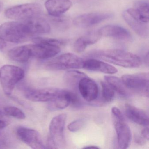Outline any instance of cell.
Returning a JSON list of instances; mask_svg holds the SVG:
<instances>
[{
  "mask_svg": "<svg viewBox=\"0 0 149 149\" xmlns=\"http://www.w3.org/2000/svg\"><path fill=\"white\" fill-rule=\"evenodd\" d=\"M101 37L98 30L88 32L79 37L75 42L74 44V50L77 53H82L88 46L97 42Z\"/></svg>",
  "mask_w": 149,
  "mask_h": 149,
  "instance_id": "cell-17",
  "label": "cell"
},
{
  "mask_svg": "<svg viewBox=\"0 0 149 149\" xmlns=\"http://www.w3.org/2000/svg\"><path fill=\"white\" fill-rule=\"evenodd\" d=\"M111 114L118 147L121 149H127L130 144L132 139L130 127L118 108L113 107L111 109Z\"/></svg>",
  "mask_w": 149,
  "mask_h": 149,
  "instance_id": "cell-3",
  "label": "cell"
},
{
  "mask_svg": "<svg viewBox=\"0 0 149 149\" xmlns=\"http://www.w3.org/2000/svg\"><path fill=\"white\" fill-rule=\"evenodd\" d=\"M123 17L129 26L138 35L143 38H146L149 36L148 23L137 20L130 16L126 11L123 13Z\"/></svg>",
  "mask_w": 149,
  "mask_h": 149,
  "instance_id": "cell-19",
  "label": "cell"
},
{
  "mask_svg": "<svg viewBox=\"0 0 149 149\" xmlns=\"http://www.w3.org/2000/svg\"><path fill=\"white\" fill-rule=\"evenodd\" d=\"M141 135L146 140H149V134L148 126H146L145 128L143 129L141 132Z\"/></svg>",
  "mask_w": 149,
  "mask_h": 149,
  "instance_id": "cell-29",
  "label": "cell"
},
{
  "mask_svg": "<svg viewBox=\"0 0 149 149\" xmlns=\"http://www.w3.org/2000/svg\"><path fill=\"white\" fill-rule=\"evenodd\" d=\"M38 35L34 19L10 22L0 26V36L6 41L20 43L32 40Z\"/></svg>",
  "mask_w": 149,
  "mask_h": 149,
  "instance_id": "cell-1",
  "label": "cell"
},
{
  "mask_svg": "<svg viewBox=\"0 0 149 149\" xmlns=\"http://www.w3.org/2000/svg\"><path fill=\"white\" fill-rule=\"evenodd\" d=\"M67 115L61 114L53 118L49 126V136L48 140L49 148H61L65 144L64 130Z\"/></svg>",
  "mask_w": 149,
  "mask_h": 149,
  "instance_id": "cell-7",
  "label": "cell"
},
{
  "mask_svg": "<svg viewBox=\"0 0 149 149\" xmlns=\"http://www.w3.org/2000/svg\"><path fill=\"white\" fill-rule=\"evenodd\" d=\"M8 56L12 61L19 63L26 62L31 58L29 45L12 49L8 52Z\"/></svg>",
  "mask_w": 149,
  "mask_h": 149,
  "instance_id": "cell-20",
  "label": "cell"
},
{
  "mask_svg": "<svg viewBox=\"0 0 149 149\" xmlns=\"http://www.w3.org/2000/svg\"><path fill=\"white\" fill-rule=\"evenodd\" d=\"M7 125V122L3 119H0V129H3L6 128Z\"/></svg>",
  "mask_w": 149,
  "mask_h": 149,
  "instance_id": "cell-30",
  "label": "cell"
},
{
  "mask_svg": "<svg viewBox=\"0 0 149 149\" xmlns=\"http://www.w3.org/2000/svg\"><path fill=\"white\" fill-rule=\"evenodd\" d=\"M78 89L81 96L88 102H92L97 99L99 88L94 80L87 76L82 78L78 84Z\"/></svg>",
  "mask_w": 149,
  "mask_h": 149,
  "instance_id": "cell-12",
  "label": "cell"
},
{
  "mask_svg": "<svg viewBox=\"0 0 149 149\" xmlns=\"http://www.w3.org/2000/svg\"><path fill=\"white\" fill-rule=\"evenodd\" d=\"M71 92L72 91H70L65 90L64 94L62 95L49 102L48 104L49 109L51 111H56L65 109L70 105Z\"/></svg>",
  "mask_w": 149,
  "mask_h": 149,
  "instance_id": "cell-21",
  "label": "cell"
},
{
  "mask_svg": "<svg viewBox=\"0 0 149 149\" xmlns=\"http://www.w3.org/2000/svg\"><path fill=\"white\" fill-rule=\"evenodd\" d=\"M17 136L23 143L34 149H45L42 139L38 132L33 129L19 127L16 131Z\"/></svg>",
  "mask_w": 149,
  "mask_h": 149,
  "instance_id": "cell-11",
  "label": "cell"
},
{
  "mask_svg": "<svg viewBox=\"0 0 149 149\" xmlns=\"http://www.w3.org/2000/svg\"><path fill=\"white\" fill-rule=\"evenodd\" d=\"M104 78L105 81L112 88L114 91L124 97L128 96L129 93L127 88L121 79L112 76H106Z\"/></svg>",
  "mask_w": 149,
  "mask_h": 149,
  "instance_id": "cell-22",
  "label": "cell"
},
{
  "mask_svg": "<svg viewBox=\"0 0 149 149\" xmlns=\"http://www.w3.org/2000/svg\"><path fill=\"white\" fill-rule=\"evenodd\" d=\"M125 115L133 123L144 126L149 125V116L144 111L129 104L125 106Z\"/></svg>",
  "mask_w": 149,
  "mask_h": 149,
  "instance_id": "cell-15",
  "label": "cell"
},
{
  "mask_svg": "<svg viewBox=\"0 0 149 149\" xmlns=\"http://www.w3.org/2000/svg\"><path fill=\"white\" fill-rule=\"evenodd\" d=\"M102 89V97L104 102H109L114 99L115 91L106 81L101 82Z\"/></svg>",
  "mask_w": 149,
  "mask_h": 149,
  "instance_id": "cell-24",
  "label": "cell"
},
{
  "mask_svg": "<svg viewBox=\"0 0 149 149\" xmlns=\"http://www.w3.org/2000/svg\"><path fill=\"white\" fill-rule=\"evenodd\" d=\"M83 68L90 71L102 72L109 74H113L118 72L117 69L114 66L93 58L84 61Z\"/></svg>",
  "mask_w": 149,
  "mask_h": 149,
  "instance_id": "cell-16",
  "label": "cell"
},
{
  "mask_svg": "<svg viewBox=\"0 0 149 149\" xmlns=\"http://www.w3.org/2000/svg\"><path fill=\"white\" fill-rule=\"evenodd\" d=\"M101 36L123 40H129L131 38L130 32L125 29L116 25H107L98 30Z\"/></svg>",
  "mask_w": 149,
  "mask_h": 149,
  "instance_id": "cell-13",
  "label": "cell"
},
{
  "mask_svg": "<svg viewBox=\"0 0 149 149\" xmlns=\"http://www.w3.org/2000/svg\"><path fill=\"white\" fill-rule=\"evenodd\" d=\"M86 74L74 70H70L66 72L63 76L64 82L71 88L78 86V83L82 78L87 77Z\"/></svg>",
  "mask_w": 149,
  "mask_h": 149,
  "instance_id": "cell-23",
  "label": "cell"
},
{
  "mask_svg": "<svg viewBox=\"0 0 149 149\" xmlns=\"http://www.w3.org/2000/svg\"><path fill=\"white\" fill-rule=\"evenodd\" d=\"M83 148L84 149H86V148H95V149H99V147L97 146H85V147H84Z\"/></svg>",
  "mask_w": 149,
  "mask_h": 149,
  "instance_id": "cell-32",
  "label": "cell"
},
{
  "mask_svg": "<svg viewBox=\"0 0 149 149\" xmlns=\"http://www.w3.org/2000/svg\"><path fill=\"white\" fill-rule=\"evenodd\" d=\"M65 90L55 88L32 89L26 91L25 97L34 102H50L60 97L64 94Z\"/></svg>",
  "mask_w": 149,
  "mask_h": 149,
  "instance_id": "cell-9",
  "label": "cell"
},
{
  "mask_svg": "<svg viewBox=\"0 0 149 149\" xmlns=\"http://www.w3.org/2000/svg\"><path fill=\"white\" fill-rule=\"evenodd\" d=\"M134 141L136 143L143 146L146 143L148 140L143 137L141 135H135L134 137Z\"/></svg>",
  "mask_w": 149,
  "mask_h": 149,
  "instance_id": "cell-28",
  "label": "cell"
},
{
  "mask_svg": "<svg viewBox=\"0 0 149 149\" xmlns=\"http://www.w3.org/2000/svg\"><path fill=\"white\" fill-rule=\"evenodd\" d=\"M149 4L143 1L135 2L132 8H129L126 12L132 18L137 20L149 23Z\"/></svg>",
  "mask_w": 149,
  "mask_h": 149,
  "instance_id": "cell-18",
  "label": "cell"
},
{
  "mask_svg": "<svg viewBox=\"0 0 149 149\" xmlns=\"http://www.w3.org/2000/svg\"><path fill=\"white\" fill-rule=\"evenodd\" d=\"M42 12L41 6L36 3L22 4L7 9V18L18 21H26L39 18Z\"/></svg>",
  "mask_w": 149,
  "mask_h": 149,
  "instance_id": "cell-6",
  "label": "cell"
},
{
  "mask_svg": "<svg viewBox=\"0 0 149 149\" xmlns=\"http://www.w3.org/2000/svg\"><path fill=\"white\" fill-rule=\"evenodd\" d=\"M5 113L10 116L19 119L26 118L25 113L18 108L14 106H8L4 109Z\"/></svg>",
  "mask_w": 149,
  "mask_h": 149,
  "instance_id": "cell-25",
  "label": "cell"
},
{
  "mask_svg": "<svg viewBox=\"0 0 149 149\" xmlns=\"http://www.w3.org/2000/svg\"><path fill=\"white\" fill-rule=\"evenodd\" d=\"M72 6L70 0H47L45 6L51 17L61 16L69 10Z\"/></svg>",
  "mask_w": 149,
  "mask_h": 149,
  "instance_id": "cell-14",
  "label": "cell"
},
{
  "mask_svg": "<svg viewBox=\"0 0 149 149\" xmlns=\"http://www.w3.org/2000/svg\"><path fill=\"white\" fill-rule=\"evenodd\" d=\"M6 42L0 36V49H2L6 47Z\"/></svg>",
  "mask_w": 149,
  "mask_h": 149,
  "instance_id": "cell-31",
  "label": "cell"
},
{
  "mask_svg": "<svg viewBox=\"0 0 149 149\" xmlns=\"http://www.w3.org/2000/svg\"><path fill=\"white\" fill-rule=\"evenodd\" d=\"M113 14L107 12H95L79 15L73 20V24L80 28H87L112 18Z\"/></svg>",
  "mask_w": 149,
  "mask_h": 149,
  "instance_id": "cell-10",
  "label": "cell"
},
{
  "mask_svg": "<svg viewBox=\"0 0 149 149\" xmlns=\"http://www.w3.org/2000/svg\"><path fill=\"white\" fill-rule=\"evenodd\" d=\"M85 124V120L84 119H78L71 122L68 125V130L72 132H74L79 130L83 127Z\"/></svg>",
  "mask_w": 149,
  "mask_h": 149,
  "instance_id": "cell-27",
  "label": "cell"
},
{
  "mask_svg": "<svg viewBox=\"0 0 149 149\" xmlns=\"http://www.w3.org/2000/svg\"><path fill=\"white\" fill-rule=\"evenodd\" d=\"M53 22L56 25L62 29H68L70 26V18L66 16H61L57 17H52Z\"/></svg>",
  "mask_w": 149,
  "mask_h": 149,
  "instance_id": "cell-26",
  "label": "cell"
},
{
  "mask_svg": "<svg viewBox=\"0 0 149 149\" xmlns=\"http://www.w3.org/2000/svg\"><path fill=\"white\" fill-rule=\"evenodd\" d=\"M84 61L74 54L66 53L47 62L45 68L49 70H68L82 68Z\"/></svg>",
  "mask_w": 149,
  "mask_h": 149,
  "instance_id": "cell-5",
  "label": "cell"
},
{
  "mask_svg": "<svg viewBox=\"0 0 149 149\" xmlns=\"http://www.w3.org/2000/svg\"><path fill=\"white\" fill-rule=\"evenodd\" d=\"M121 80L127 89L149 97V73L125 74L122 76Z\"/></svg>",
  "mask_w": 149,
  "mask_h": 149,
  "instance_id": "cell-8",
  "label": "cell"
},
{
  "mask_svg": "<svg viewBox=\"0 0 149 149\" xmlns=\"http://www.w3.org/2000/svg\"><path fill=\"white\" fill-rule=\"evenodd\" d=\"M88 55L117 66L129 68H138L142 62L141 58L136 55L120 49L94 51Z\"/></svg>",
  "mask_w": 149,
  "mask_h": 149,
  "instance_id": "cell-2",
  "label": "cell"
},
{
  "mask_svg": "<svg viewBox=\"0 0 149 149\" xmlns=\"http://www.w3.org/2000/svg\"><path fill=\"white\" fill-rule=\"evenodd\" d=\"M3 118H4V114L1 111H0V119H3Z\"/></svg>",
  "mask_w": 149,
  "mask_h": 149,
  "instance_id": "cell-34",
  "label": "cell"
},
{
  "mask_svg": "<svg viewBox=\"0 0 149 149\" xmlns=\"http://www.w3.org/2000/svg\"><path fill=\"white\" fill-rule=\"evenodd\" d=\"M3 8V4L1 2H0V12H1Z\"/></svg>",
  "mask_w": 149,
  "mask_h": 149,
  "instance_id": "cell-35",
  "label": "cell"
},
{
  "mask_svg": "<svg viewBox=\"0 0 149 149\" xmlns=\"http://www.w3.org/2000/svg\"><path fill=\"white\" fill-rule=\"evenodd\" d=\"M145 61L147 63V66H148L149 64V53H147V54L146 56L145 59Z\"/></svg>",
  "mask_w": 149,
  "mask_h": 149,
  "instance_id": "cell-33",
  "label": "cell"
},
{
  "mask_svg": "<svg viewBox=\"0 0 149 149\" xmlns=\"http://www.w3.org/2000/svg\"><path fill=\"white\" fill-rule=\"evenodd\" d=\"M25 71L14 65H6L0 69V82L5 94L10 95L15 85L23 79Z\"/></svg>",
  "mask_w": 149,
  "mask_h": 149,
  "instance_id": "cell-4",
  "label": "cell"
}]
</instances>
